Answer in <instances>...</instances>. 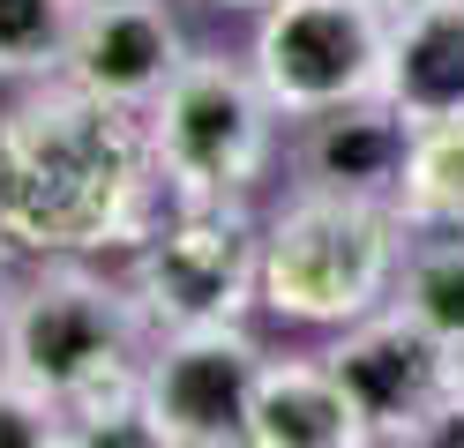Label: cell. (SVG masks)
Here are the masks:
<instances>
[{"label": "cell", "instance_id": "1", "mask_svg": "<svg viewBox=\"0 0 464 448\" xmlns=\"http://www.w3.org/2000/svg\"><path fill=\"white\" fill-rule=\"evenodd\" d=\"M172 202L150 119L105 105L68 75L23 82L0 105V232L31 262L135 254V239Z\"/></svg>", "mask_w": 464, "mask_h": 448}, {"label": "cell", "instance_id": "2", "mask_svg": "<svg viewBox=\"0 0 464 448\" xmlns=\"http://www.w3.org/2000/svg\"><path fill=\"white\" fill-rule=\"evenodd\" d=\"M158 321L142 314L128 277L98 262H31L0 314V374L68 418L142 411V358Z\"/></svg>", "mask_w": 464, "mask_h": 448}, {"label": "cell", "instance_id": "3", "mask_svg": "<svg viewBox=\"0 0 464 448\" xmlns=\"http://www.w3.org/2000/svg\"><path fill=\"white\" fill-rule=\"evenodd\" d=\"M404 239V217L382 202L293 187L263 224V307L293 329H353L390 307Z\"/></svg>", "mask_w": 464, "mask_h": 448}, {"label": "cell", "instance_id": "4", "mask_svg": "<svg viewBox=\"0 0 464 448\" xmlns=\"http://www.w3.org/2000/svg\"><path fill=\"white\" fill-rule=\"evenodd\" d=\"M142 119H150L165 187L188 202H255L263 179L277 172L285 135H293L270 90L255 82L247 52H210V45L188 52V68L165 82V98Z\"/></svg>", "mask_w": 464, "mask_h": 448}, {"label": "cell", "instance_id": "5", "mask_svg": "<svg viewBox=\"0 0 464 448\" xmlns=\"http://www.w3.org/2000/svg\"><path fill=\"white\" fill-rule=\"evenodd\" d=\"M263 209L172 195L121 277L158 329H225L263 307Z\"/></svg>", "mask_w": 464, "mask_h": 448}, {"label": "cell", "instance_id": "6", "mask_svg": "<svg viewBox=\"0 0 464 448\" xmlns=\"http://www.w3.org/2000/svg\"><path fill=\"white\" fill-rule=\"evenodd\" d=\"M247 68L270 90L285 128L337 105L382 98L390 82V8L382 0H270L255 15Z\"/></svg>", "mask_w": 464, "mask_h": 448}, {"label": "cell", "instance_id": "7", "mask_svg": "<svg viewBox=\"0 0 464 448\" xmlns=\"http://www.w3.org/2000/svg\"><path fill=\"white\" fill-rule=\"evenodd\" d=\"M270 351L247 321L225 329H158L142 358V426L158 448H247L255 388Z\"/></svg>", "mask_w": 464, "mask_h": 448}, {"label": "cell", "instance_id": "8", "mask_svg": "<svg viewBox=\"0 0 464 448\" xmlns=\"http://www.w3.org/2000/svg\"><path fill=\"white\" fill-rule=\"evenodd\" d=\"M330 374L344 381V396L360 404L367 434L397 448L404 434H420L434 411L457 396V344H442L434 329H420L404 307H374L353 329H337V344L323 351Z\"/></svg>", "mask_w": 464, "mask_h": 448}, {"label": "cell", "instance_id": "9", "mask_svg": "<svg viewBox=\"0 0 464 448\" xmlns=\"http://www.w3.org/2000/svg\"><path fill=\"white\" fill-rule=\"evenodd\" d=\"M188 52H195V38L172 15V0H82L61 75L105 105L150 112L165 98V82L188 68Z\"/></svg>", "mask_w": 464, "mask_h": 448}, {"label": "cell", "instance_id": "10", "mask_svg": "<svg viewBox=\"0 0 464 448\" xmlns=\"http://www.w3.org/2000/svg\"><path fill=\"white\" fill-rule=\"evenodd\" d=\"M404 157H412V119L390 98H360V105H337L293 128V187H314V195L397 209Z\"/></svg>", "mask_w": 464, "mask_h": 448}, {"label": "cell", "instance_id": "11", "mask_svg": "<svg viewBox=\"0 0 464 448\" xmlns=\"http://www.w3.org/2000/svg\"><path fill=\"white\" fill-rule=\"evenodd\" d=\"M247 448H382L367 434L360 404L344 396V381L330 374L323 351H270L263 388H255Z\"/></svg>", "mask_w": 464, "mask_h": 448}, {"label": "cell", "instance_id": "12", "mask_svg": "<svg viewBox=\"0 0 464 448\" xmlns=\"http://www.w3.org/2000/svg\"><path fill=\"white\" fill-rule=\"evenodd\" d=\"M382 98L412 119L464 112V0H427V8L390 15V82Z\"/></svg>", "mask_w": 464, "mask_h": 448}, {"label": "cell", "instance_id": "13", "mask_svg": "<svg viewBox=\"0 0 464 448\" xmlns=\"http://www.w3.org/2000/svg\"><path fill=\"white\" fill-rule=\"evenodd\" d=\"M397 217H404V232H464V112L412 128Z\"/></svg>", "mask_w": 464, "mask_h": 448}, {"label": "cell", "instance_id": "14", "mask_svg": "<svg viewBox=\"0 0 464 448\" xmlns=\"http://www.w3.org/2000/svg\"><path fill=\"white\" fill-rule=\"evenodd\" d=\"M390 307H404L442 344H464V232H412Z\"/></svg>", "mask_w": 464, "mask_h": 448}, {"label": "cell", "instance_id": "15", "mask_svg": "<svg viewBox=\"0 0 464 448\" xmlns=\"http://www.w3.org/2000/svg\"><path fill=\"white\" fill-rule=\"evenodd\" d=\"M82 0H0V82H53L68 68Z\"/></svg>", "mask_w": 464, "mask_h": 448}, {"label": "cell", "instance_id": "16", "mask_svg": "<svg viewBox=\"0 0 464 448\" xmlns=\"http://www.w3.org/2000/svg\"><path fill=\"white\" fill-rule=\"evenodd\" d=\"M0 448H68V411L0 374Z\"/></svg>", "mask_w": 464, "mask_h": 448}, {"label": "cell", "instance_id": "17", "mask_svg": "<svg viewBox=\"0 0 464 448\" xmlns=\"http://www.w3.org/2000/svg\"><path fill=\"white\" fill-rule=\"evenodd\" d=\"M68 448H158L142 411H98V418H68Z\"/></svg>", "mask_w": 464, "mask_h": 448}, {"label": "cell", "instance_id": "18", "mask_svg": "<svg viewBox=\"0 0 464 448\" xmlns=\"http://www.w3.org/2000/svg\"><path fill=\"white\" fill-rule=\"evenodd\" d=\"M397 448H464V388H457V396H450L442 411H434V418H427V426H420V434H404Z\"/></svg>", "mask_w": 464, "mask_h": 448}, {"label": "cell", "instance_id": "19", "mask_svg": "<svg viewBox=\"0 0 464 448\" xmlns=\"http://www.w3.org/2000/svg\"><path fill=\"white\" fill-rule=\"evenodd\" d=\"M15 262H23V247L0 232V314H8V299H15V284H23V269H15Z\"/></svg>", "mask_w": 464, "mask_h": 448}, {"label": "cell", "instance_id": "20", "mask_svg": "<svg viewBox=\"0 0 464 448\" xmlns=\"http://www.w3.org/2000/svg\"><path fill=\"white\" fill-rule=\"evenodd\" d=\"M210 8H240V15H263L270 0H210Z\"/></svg>", "mask_w": 464, "mask_h": 448}, {"label": "cell", "instance_id": "21", "mask_svg": "<svg viewBox=\"0 0 464 448\" xmlns=\"http://www.w3.org/2000/svg\"><path fill=\"white\" fill-rule=\"evenodd\" d=\"M382 8H390V15H404V8H427V0H382Z\"/></svg>", "mask_w": 464, "mask_h": 448}, {"label": "cell", "instance_id": "22", "mask_svg": "<svg viewBox=\"0 0 464 448\" xmlns=\"http://www.w3.org/2000/svg\"><path fill=\"white\" fill-rule=\"evenodd\" d=\"M457 388H464V344H457Z\"/></svg>", "mask_w": 464, "mask_h": 448}]
</instances>
